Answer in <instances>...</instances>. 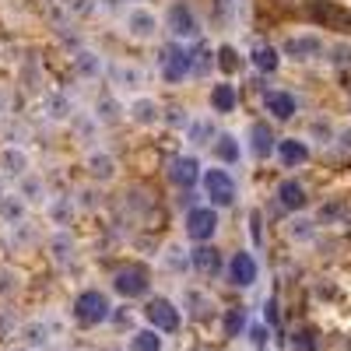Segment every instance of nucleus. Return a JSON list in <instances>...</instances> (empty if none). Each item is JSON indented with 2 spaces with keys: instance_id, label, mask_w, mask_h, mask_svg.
<instances>
[{
  "instance_id": "79ce46f5",
  "label": "nucleus",
  "mask_w": 351,
  "mask_h": 351,
  "mask_svg": "<svg viewBox=\"0 0 351 351\" xmlns=\"http://www.w3.org/2000/svg\"><path fill=\"white\" fill-rule=\"evenodd\" d=\"M0 197H4V193H0Z\"/></svg>"
},
{
  "instance_id": "f03ea898",
  "label": "nucleus",
  "mask_w": 351,
  "mask_h": 351,
  "mask_svg": "<svg viewBox=\"0 0 351 351\" xmlns=\"http://www.w3.org/2000/svg\"><path fill=\"white\" fill-rule=\"evenodd\" d=\"M204 193H208V200L215 208H228L236 200V180L225 169H208L204 172Z\"/></svg>"
},
{
  "instance_id": "4c0bfd02",
  "label": "nucleus",
  "mask_w": 351,
  "mask_h": 351,
  "mask_svg": "<svg viewBox=\"0 0 351 351\" xmlns=\"http://www.w3.org/2000/svg\"><path fill=\"white\" fill-rule=\"evenodd\" d=\"M313 134L324 137V141H330V137H334V127H330L327 120H313Z\"/></svg>"
},
{
  "instance_id": "6e6552de",
  "label": "nucleus",
  "mask_w": 351,
  "mask_h": 351,
  "mask_svg": "<svg viewBox=\"0 0 351 351\" xmlns=\"http://www.w3.org/2000/svg\"><path fill=\"white\" fill-rule=\"evenodd\" d=\"M144 316H148V324L155 330H176L180 327V313H176V306L169 299H152L144 306Z\"/></svg>"
},
{
  "instance_id": "a19ab883",
  "label": "nucleus",
  "mask_w": 351,
  "mask_h": 351,
  "mask_svg": "<svg viewBox=\"0 0 351 351\" xmlns=\"http://www.w3.org/2000/svg\"><path fill=\"white\" fill-rule=\"evenodd\" d=\"M263 316H267V324H278V302H274V299L267 302V309H263Z\"/></svg>"
},
{
  "instance_id": "a211bd4d",
  "label": "nucleus",
  "mask_w": 351,
  "mask_h": 351,
  "mask_svg": "<svg viewBox=\"0 0 351 351\" xmlns=\"http://www.w3.org/2000/svg\"><path fill=\"white\" fill-rule=\"evenodd\" d=\"M239 106V92H236V84H215L211 88V109L215 112H232V109H236Z\"/></svg>"
},
{
  "instance_id": "9b49d317",
  "label": "nucleus",
  "mask_w": 351,
  "mask_h": 351,
  "mask_svg": "<svg viewBox=\"0 0 351 351\" xmlns=\"http://www.w3.org/2000/svg\"><path fill=\"white\" fill-rule=\"evenodd\" d=\"M127 28H130V36L134 39H152L158 32V18L152 11H144V8H134L127 14Z\"/></svg>"
},
{
  "instance_id": "473e14b6",
  "label": "nucleus",
  "mask_w": 351,
  "mask_h": 351,
  "mask_svg": "<svg viewBox=\"0 0 351 351\" xmlns=\"http://www.w3.org/2000/svg\"><path fill=\"white\" fill-rule=\"evenodd\" d=\"M99 116H102L106 123H116V120H120V112H116V102H112L109 95H106V99L99 102Z\"/></svg>"
},
{
  "instance_id": "2f4dec72",
  "label": "nucleus",
  "mask_w": 351,
  "mask_h": 351,
  "mask_svg": "<svg viewBox=\"0 0 351 351\" xmlns=\"http://www.w3.org/2000/svg\"><path fill=\"white\" fill-rule=\"evenodd\" d=\"M64 4H67V11L77 14V18H84V14L95 11V0H64Z\"/></svg>"
},
{
  "instance_id": "e433bc0d",
  "label": "nucleus",
  "mask_w": 351,
  "mask_h": 351,
  "mask_svg": "<svg viewBox=\"0 0 351 351\" xmlns=\"http://www.w3.org/2000/svg\"><path fill=\"white\" fill-rule=\"evenodd\" d=\"M330 60H334L337 67H351V46H337Z\"/></svg>"
},
{
  "instance_id": "6ab92c4d",
  "label": "nucleus",
  "mask_w": 351,
  "mask_h": 351,
  "mask_svg": "<svg viewBox=\"0 0 351 351\" xmlns=\"http://www.w3.org/2000/svg\"><path fill=\"white\" fill-rule=\"evenodd\" d=\"M250 141H253V155L256 158H267L274 152V130L267 123H253L250 127Z\"/></svg>"
},
{
  "instance_id": "a878e982",
  "label": "nucleus",
  "mask_w": 351,
  "mask_h": 351,
  "mask_svg": "<svg viewBox=\"0 0 351 351\" xmlns=\"http://www.w3.org/2000/svg\"><path fill=\"white\" fill-rule=\"evenodd\" d=\"M239 64H243V56L232 49V46H221V49H218V67H221L225 74H236Z\"/></svg>"
},
{
  "instance_id": "393cba45",
  "label": "nucleus",
  "mask_w": 351,
  "mask_h": 351,
  "mask_svg": "<svg viewBox=\"0 0 351 351\" xmlns=\"http://www.w3.org/2000/svg\"><path fill=\"white\" fill-rule=\"evenodd\" d=\"M134 351H162L158 330H141V334H134Z\"/></svg>"
},
{
  "instance_id": "20e7f679",
  "label": "nucleus",
  "mask_w": 351,
  "mask_h": 351,
  "mask_svg": "<svg viewBox=\"0 0 351 351\" xmlns=\"http://www.w3.org/2000/svg\"><path fill=\"white\" fill-rule=\"evenodd\" d=\"M193 74V49H183V46H169L162 53V77L180 84L183 77Z\"/></svg>"
},
{
  "instance_id": "7ed1b4c3",
  "label": "nucleus",
  "mask_w": 351,
  "mask_h": 351,
  "mask_svg": "<svg viewBox=\"0 0 351 351\" xmlns=\"http://www.w3.org/2000/svg\"><path fill=\"white\" fill-rule=\"evenodd\" d=\"M74 316L81 319L84 327H95L102 319H109V299L102 291H81L74 299Z\"/></svg>"
},
{
  "instance_id": "0eeeda50",
  "label": "nucleus",
  "mask_w": 351,
  "mask_h": 351,
  "mask_svg": "<svg viewBox=\"0 0 351 351\" xmlns=\"http://www.w3.org/2000/svg\"><path fill=\"white\" fill-rule=\"evenodd\" d=\"M215 228H218V215L211 208H190V215H186V236L193 243H208L215 236Z\"/></svg>"
},
{
  "instance_id": "423d86ee",
  "label": "nucleus",
  "mask_w": 351,
  "mask_h": 351,
  "mask_svg": "<svg viewBox=\"0 0 351 351\" xmlns=\"http://www.w3.org/2000/svg\"><path fill=\"white\" fill-rule=\"evenodd\" d=\"M116 291L120 295H127V299H137V295H144L148 291V267L144 263H127L123 271H116Z\"/></svg>"
},
{
  "instance_id": "72a5a7b5",
  "label": "nucleus",
  "mask_w": 351,
  "mask_h": 351,
  "mask_svg": "<svg viewBox=\"0 0 351 351\" xmlns=\"http://www.w3.org/2000/svg\"><path fill=\"white\" fill-rule=\"evenodd\" d=\"M67 112H71L67 99H60V95H53V99H49V116H53V120H64Z\"/></svg>"
},
{
  "instance_id": "c85d7f7f",
  "label": "nucleus",
  "mask_w": 351,
  "mask_h": 351,
  "mask_svg": "<svg viewBox=\"0 0 351 351\" xmlns=\"http://www.w3.org/2000/svg\"><path fill=\"white\" fill-rule=\"evenodd\" d=\"M112 77L120 81V84H127V88L141 84V71H137V67H127V64H116V67H112Z\"/></svg>"
},
{
  "instance_id": "7c9ffc66",
  "label": "nucleus",
  "mask_w": 351,
  "mask_h": 351,
  "mask_svg": "<svg viewBox=\"0 0 351 351\" xmlns=\"http://www.w3.org/2000/svg\"><path fill=\"white\" fill-rule=\"evenodd\" d=\"M74 64L81 74H99V60H95V53H77L74 56Z\"/></svg>"
},
{
  "instance_id": "39448f33",
  "label": "nucleus",
  "mask_w": 351,
  "mask_h": 351,
  "mask_svg": "<svg viewBox=\"0 0 351 351\" xmlns=\"http://www.w3.org/2000/svg\"><path fill=\"white\" fill-rule=\"evenodd\" d=\"M165 25H169V32H172L176 39H193V36L200 32V25H197V14H193V8H190V4H183V0H176V4L169 8V14H165Z\"/></svg>"
},
{
  "instance_id": "f257e3e1",
  "label": "nucleus",
  "mask_w": 351,
  "mask_h": 351,
  "mask_svg": "<svg viewBox=\"0 0 351 351\" xmlns=\"http://www.w3.org/2000/svg\"><path fill=\"white\" fill-rule=\"evenodd\" d=\"M309 18L316 25L330 28V32H344V36L351 32V11L334 4V0H313V4H309Z\"/></svg>"
},
{
  "instance_id": "dca6fc26",
  "label": "nucleus",
  "mask_w": 351,
  "mask_h": 351,
  "mask_svg": "<svg viewBox=\"0 0 351 351\" xmlns=\"http://www.w3.org/2000/svg\"><path fill=\"white\" fill-rule=\"evenodd\" d=\"M250 60H253V67H256V71L274 74V71L281 67V53H278L271 43H256V46H253V53H250Z\"/></svg>"
},
{
  "instance_id": "ddd939ff",
  "label": "nucleus",
  "mask_w": 351,
  "mask_h": 351,
  "mask_svg": "<svg viewBox=\"0 0 351 351\" xmlns=\"http://www.w3.org/2000/svg\"><path fill=\"white\" fill-rule=\"evenodd\" d=\"M263 106H267V112L274 116V120H291L299 109L295 95H288V92H267L263 95Z\"/></svg>"
},
{
  "instance_id": "aec40b11",
  "label": "nucleus",
  "mask_w": 351,
  "mask_h": 351,
  "mask_svg": "<svg viewBox=\"0 0 351 351\" xmlns=\"http://www.w3.org/2000/svg\"><path fill=\"white\" fill-rule=\"evenodd\" d=\"M130 116L137 123H155V120H162V112H158V102L155 99H148V95H141V99H134V106H130Z\"/></svg>"
},
{
  "instance_id": "1a4fd4ad",
  "label": "nucleus",
  "mask_w": 351,
  "mask_h": 351,
  "mask_svg": "<svg viewBox=\"0 0 351 351\" xmlns=\"http://www.w3.org/2000/svg\"><path fill=\"white\" fill-rule=\"evenodd\" d=\"M281 53L291 56V60H313V56L324 53V39L319 36H291Z\"/></svg>"
},
{
  "instance_id": "bb28decb",
  "label": "nucleus",
  "mask_w": 351,
  "mask_h": 351,
  "mask_svg": "<svg viewBox=\"0 0 351 351\" xmlns=\"http://www.w3.org/2000/svg\"><path fill=\"white\" fill-rule=\"evenodd\" d=\"M243 327H246V309H228V316H225V334H228V337H239Z\"/></svg>"
},
{
  "instance_id": "b1692460",
  "label": "nucleus",
  "mask_w": 351,
  "mask_h": 351,
  "mask_svg": "<svg viewBox=\"0 0 351 351\" xmlns=\"http://www.w3.org/2000/svg\"><path fill=\"white\" fill-rule=\"evenodd\" d=\"M88 172H92L95 180H112L116 165H112V158H109V155H92V162H88Z\"/></svg>"
},
{
  "instance_id": "2eb2a0df",
  "label": "nucleus",
  "mask_w": 351,
  "mask_h": 351,
  "mask_svg": "<svg viewBox=\"0 0 351 351\" xmlns=\"http://www.w3.org/2000/svg\"><path fill=\"white\" fill-rule=\"evenodd\" d=\"M278 204H281V208H288V211H302L306 208V186L299 180H285L278 186Z\"/></svg>"
},
{
  "instance_id": "58836bf2",
  "label": "nucleus",
  "mask_w": 351,
  "mask_h": 351,
  "mask_svg": "<svg viewBox=\"0 0 351 351\" xmlns=\"http://www.w3.org/2000/svg\"><path fill=\"white\" fill-rule=\"evenodd\" d=\"M337 148H341L344 155H351V127H344V130L337 134Z\"/></svg>"
},
{
  "instance_id": "412c9836",
  "label": "nucleus",
  "mask_w": 351,
  "mask_h": 351,
  "mask_svg": "<svg viewBox=\"0 0 351 351\" xmlns=\"http://www.w3.org/2000/svg\"><path fill=\"white\" fill-rule=\"evenodd\" d=\"M0 169H4V176H25L28 155L21 148H4V152H0Z\"/></svg>"
},
{
  "instance_id": "9d476101",
  "label": "nucleus",
  "mask_w": 351,
  "mask_h": 351,
  "mask_svg": "<svg viewBox=\"0 0 351 351\" xmlns=\"http://www.w3.org/2000/svg\"><path fill=\"white\" fill-rule=\"evenodd\" d=\"M228 278H232V285L250 288V285L256 281V260H253V253H236V256H232Z\"/></svg>"
},
{
  "instance_id": "c9c22d12",
  "label": "nucleus",
  "mask_w": 351,
  "mask_h": 351,
  "mask_svg": "<svg viewBox=\"0 0 351 351\" xmlns=\"http://www.w3.org/2000/svg\"><path fill=\"white\" fill-rule=\"evenodd\" d=\"M190 137H193V144H211L208 137H211V123H197L193 130H190Z\"/></svg>"
},
{
  "instance_id": "f8f14e48",
  "label": "nucleus",
  "mask_w": 351,
  "mask_h": 351,
  "mask_svg": "<svg viewBox=\"0 0 351 351\" xmlns=\"http://www.w3.org/2000/svg\"><path fill=\"white\" fill-rule=\"evenodd\" d=\"M278 158L285 169H299L309 162V148H306V141H295V137H288L278 144Z\"/></svg>"
},
{
  "instance_id": "f704fd0d",
  "label": "nucleus",
  "mask_w": 351,
  "mask_h": 351,
  "mask_svg": "<svg viewBox=\"0 0 351 351\" xmlns=\"http://www.w3.org/2000/svg\"><path fill=\"white\" fill-rule=\"evenodd\" d=\"M291 344H295V351H316L313 330H299V334H295V341H291Z\"/></svg>"
},
{
  "instance_id": "c756f323",
  "label": "nucleus",
  "mask_w": 351,
  "mask_h": 351,
  "mask_svg": "<svg viewBox=\"0 0 351 351\" xmlns=\"http://www.w3.org/2000/svg\"><path fill=\"white\" fill-rule=\"evenodd\" d=\"M344 211H348L344 200H330V204L319 208V221H337V218H344Z\"/></svg>"
},
{
  "instance_id": "f3484780",
  "label": "nucleus",
  "mask_w": 351,
  "mask_h": 351,
  "mask_svg": "<svg viewBox=\"0 0 351 351\" xmlns=\"http://www.w3.org/2000/svg\"><path fill=\"white\" fill-rule=\"evenodd\" d=\"M190 260H193V267H197L200 274H218V271H221V253H218L215 246H208V243H200Z\"/></svg>"
},
{
  "instance_id": "ea45409f",
  "label": "nucleus",
  "mask_w": 351,
  "mask_h": 351,
  "mask_svg": "<svg viewBox=\"0 0 351 351\" xmlns=\"http://www.w3.org/2000/svg\"><path fill=\"white\" fill-rule=\"evenodd\" d=\"M169 123H172V127H180V123H183V127H186V109H172Z\"/></svg>"
},
{
  "instance_id": "4468645a",
  "label": "nucleus",
  "mask_w": 351,
  "mask_h": 351,
  "mask_svg": "<svg viewBox=\"0 0 351 351\" xmlns=\"http://www.w3.org/2000/svg\"><path fill=\"white\" fill-rule=\"evenodd\" d=\"M197 158L193 155H183V158H172V169H169V180L176 183V186H193L197 183Z\"/></svg>"
},
{
  "instance_id": "5701e85b",
  "label": "nucleus",
  "mask_w": 351,
  "mask_h": 351,
  "mask_svg": "<svg viewBox=\"0 0 351 351\" xmlns=\"http://www.w3.org/2000/svg\"><path fill=\"white\" fill-rule=\"evenodd\" d=\"M215 64H218V60H215L211 46H197V49H193V74H197V77L211 74V67H215Z\"/></svg>"
},
{
  "instance_id": "cd10ccee",
  "label": "nucleus",
  "mask_w": 351,
  "mask_h": 351,
  "mask_svg": "<svg viewBox=\"0 0 351 351\" xmlns=\"http://www.w3.org/2000/svg\"><path fill=\"white\" fill-rule=\"evenodd\" d=\"M0 215H4L8 221H18L25 215V204L18 197H0Z\"/></svg>"
},
{
  "instance_id": "4be33fe9",
  "label": "nucleus",
  "mask_w": 351,
  "mask_h": 351,
  "mask_svg": "<svg viewBox=\"0 0 351 351\" xmlns=\"http://www.w3.org/2000/svg\"><path fill=\"white\" fill-rule=\"evenodd\" d=\"M215 155H218L221 162H228V165H236V162H239V141L232 137V134H221V137L215 141Z\"/></svg>"
}]
</instances>
